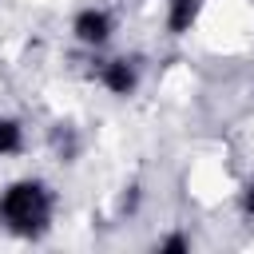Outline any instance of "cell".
Returning a JSON list of instances; mask_svg holds the SVG:
<instances>
[{
  "mask_svg": "<svg viewBox=\"0 0 254 254\" xmlns=\"http://www.w3.org/2000/svg\"><path fill=\"white\" fill-rule=\"evenodd\" d=\"M0 214L16 230H40L48 222V194H44V187L40 183H16L0 198Z\"/></svg>",
  "mask_w": 254,
  "mask_h": 254,
  "instance_id": "cell-1",
  "label": "cell"
},
{
  "mask_svg": "<svg viewBox=\"0 0 254 254\" xmlns=\"http://www.w3.org/2000/svg\"><path fill=\"white\" fill-rule=\"evenodd\" d=\"M107 32H111V20H107L103 12H79V20H75V36H79L83 44H103Z\"/></svg>",
  "mask_w": 254,
  "mask_h": 254,
  "instance_id": "cell-2",
  "label": "cell"
},
{
  "mask_svg": "<svg viewBox=\"0 0 254 254\" xmlns=\"http://www.w3.org/2000/svg\"><path fill=\"white\" fill-rule=\"evenodd\" d=\"M103 79H107V87H111V91H119V95H127V91L135 87V75H131V67H127V64H107Z\"/></svg>",
  "mask_w": 254,
  "mask_h": 254,
  "instance_id": "cell-3",
  "label": "cell"
},
{
  "mask_svg": "<svg viewBox=\"0 0 254 254\" xmlns=\"http://www.w3.org/2000/svg\"><path fill=\"white\" fill-rule=\"evenodd\" d=\"M194 12H198V0H175L171 4V28L175 32H187L190 20H194Z\"/></svg>",
  "mask_w": 254,
  "mask_h": 254,
  "instance_id": "cell-4",
  "label": "cell"
},
{
  "mask_svg": "<svg viewBox=\"0 0 254 254\" xmlns=\"http://www.w3.org/2000/svg\"><path fill=\"white\" fill-rule=\"evenodd\" d=\"M16 147H20V127L8 123V119H0V155L4 151H16Z\"/></svg>",
  "mask_w": 254,
  "mask_h": 254,
  "instance_id": "cell-5",
  "label": "cell"
},
{
  "mask_svg": "<svg viewBox=\"0 0 254 254\" xmlns=\"http://www.w3.org/2000/svg\"><path fill=\"white\" fill-rule=\"evenodd\" d=\"M163 250H171V254H179V250H187V242H183V238H167V242H163Z\"/></svg>",
  "mask_w": 254,
  "mask_h": 254,
  "instance_id": "cell-6",
  "label": "cell"
},
{
  "mask_svg": "<svg viewBox=\"0 0 254 254\" xmlns=\"http://www.w3.org/2000/svg\"><path fill=\"white\" fill-rule=\"evenodd\" d=\"M246 210H254V187L246 190Z\"/></svg>",
  "mask_w": 254,
  "mask_h": 254,
  "instance_id": "cell-7",
  "label": "cell"
}]
</instances>
